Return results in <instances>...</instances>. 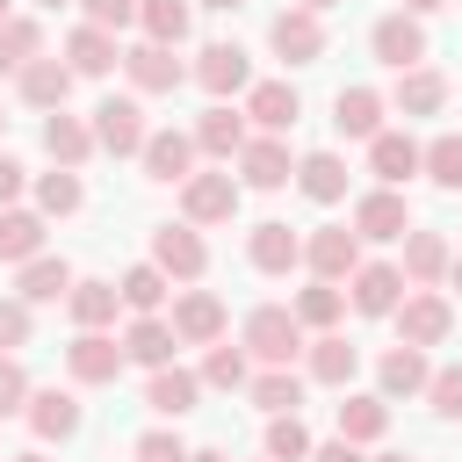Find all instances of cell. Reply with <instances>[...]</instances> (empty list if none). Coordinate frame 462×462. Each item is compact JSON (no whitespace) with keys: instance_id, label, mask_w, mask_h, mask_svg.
Instances as JSON below:
<instances>
[{"instance_id":"obj_40","label":"cell","mask_w":462,"mask_h":462,"mask_svg":"<svg viewBox=\"0 0 462 462\" xmlns=\"http://www.w3.org/2000/svg\"><path fill=\"white\" fill-rule=\"evenodd\" d=\"M116 289H123V310H130V318H159V310H166V296H173V282H166L152 260L123 267V282H116Z\"/></svg>"},{"instance_id":"obj_12","label":"cell","mask_w":462,"mask_h":462,"mask_svg":"<svg viewBox=\"0 0 462 462\" xmlns=\"http://www.w3.org/2000/svg\"><path fill=\"white\" fill-rule=\"evenodd\" d=\"M404 267L397 260H361L354 267V282H346V303L361 310V318H397V303H404Z\"/></svg>"},{"instance_id":"obj_46","label":"cell","mask_w":462,"mask_h":462,"mask_svg":"<svg viewBox=\"0 0 462 462\" xmlns=\"http://www.w3.org/2000/svg\"><path fill=\"white\" fill-rule=\"evenodd\" d=\"M29 397H36V383H29L22 354H0V419L7 411H29Z\"/></svg>"},{"instance_id":"obj_38","label":"cell","mask_w":462,"mask_h":462,"mask_svg":"<svg viewBox=\"0 0 462 462\" xmlns=\"http://www.w3.org/2000/svg\"><path fill=\"white\" fill-rule=\"evenodd\" d=\"M137 29H144V43L180 51L188 29H195V0H137Z\"/></svg>"},{"instance_id":"obj_9","label":"cell","mask_w":462,"mask_h":462,"mask_svg":"<svg viewBox=\"0 0 462 462\" xmlns=\"http://www.w3.org/2000/svg\"><path fill=\"white\" fill-rule=\"evenodd\" d=\"M166 325H173V339H180V346H217V339L231 332V310H224V296H217V289H180Z\"/></svg>"},{"instance_id":"obj_43","label":"cell","mask_w":462,"mask_h":462,"mask_svg":"<svg viewBox=\"0 0 462 462\" xmlns=\"http://www.w3.org/2000/svg\"><path fill=\"white\" fill-rule=\"evenodd\" d=\"M29 58H43V22H36V14H14V22L0 29V72L14 79Z\"/></svg>"},{"instance_id":"obj_30","label":"cell","mask_w":462,"mask_h":462,"mask_svg":"<svg viewBox=\"0 0 462 462\" xmlns=\"http://www.w3.org/2000/svg\"><path fill=\"white\" fill-rule=\"evenodd\" d=\"M58 58H65V65H72L79 79H108V72L123 65V51H116V36H108V29H94V22H79V29L65 36V51H58Z\"/></svg>"},{"instance_id":"obj_32","label":"cell","mask_w":462,"mask_h":462,"mask_svg":"<svg viewBox=\"0 0 462 462\" xmlns=\"http://www.w3.org/2000/svg\"><path fill=\"white\" fill-rule=\"evenodd\" d=\"M22 419H29V433H36V440H72V433H79V390H58V383H51V390H36V397H29V411H22Z\"/></svg>"},{"instance_id":"obj_49","label":"cell","mask_w":462,"mask_h":462,"mask_svg":"<svg viewBox=\"0 0 462 462\" xmlns=\"http://www.w3.org/2000/svg\"><path fill=\"white\" fill-rule=\"evenodd\" d=\"M426 404H433V419H462V361L433 368V383H426Z\"/></svg>"},{"instance_id":"obj_62","label":"cell","mask_w":462,"mask_h":462,"mask_svg":"<svg viewBox=\"0 0 462 462\" xmlns=\"http://www.w3.org/2000/svg\"><path fill=\"white\" fill-rule=\"evenodd\" d=\"M0 137H7V116H0Z\"/></svg>"},{"instance_id":"obj_59","label":"cell","mask_w":462,"mask_h":462,"mask_svg":"<svg viewBox=\"0 0 462 462\" xmlns=\"http://www.w3.org/2000/svg\"><path fill=\"white\" fill-rule=\"evenodd\" d=\"M7 22H14V0H0V29H7Z\"/></svg>"},{"instance_id":"obj_23","label":"cell","mask_w":462,"mask_h":462,"mask_svg":"<svg viewBox=\"0 0 462 462\" xmlns=\"http://www.w3.org/2000/svg\"><path fill=\"white\" fill-rule=\"evenodd\" d=\"M303 375L325 383V390H346V383L361 375V346H354L346 332H310V346H303Z\"/></svg>"},{"instance_id":"obj_7","label":"cell","mask_w":462,"mask_h":462,"mask_svg":"<svg viewBox=\"0 0 462 462\" xmlns=\"http://www.w3.org/2000/svg\"><path fill=\"white\" fill-rule=\"evenodd\" d=\"M390 325H397L404 346H440L455 332V303H448V289H404V303H397Z\"/></svg>"},{"instance_id":"obj_20","label":"cell","mask_w":462,"mask_h":462,"mask_svg":"<svg viewBox=\"0 0 462 462\" xmlns=\"http://www.w3.org/2000/svg\"><path fill=\"white\" fill-rule=\"evenodd\" d=\"M245 260H253V274H296L303 267V231H289L282 217H267V224H253L245 231Z\"/></svg>"},{"instance_id":"obj_22","label":"cell","mask_w":462,"mask_h":462,"mask_svg":"<svg viewBox=\"0 0 462 462\" xmlns=\"http://www.w3.org/2000/svg\"><path fill=\"white\" fill-rule=\"evenodd\" d=\"M72 79H79V72H72L65 58H51V51H43V58H29V65L14 72V94H22V108L58 116V108H65V94H72Z\"/></svg>"},{"instance_id":"obj_8","label":"cell","mask_w":462,"mask_h":462,"mask_svg":"<svg viewBox=\"0 0 462 462\" xmlns=\"http://www.w3.org/2000/svg\"><path fill=\"white\" fill-rule=\"evenodd\" d=\"M368 51H375V65L411 72V65H426V22H419V14H404V7H390V14H375Z\"/></svg>"},{"instance_id":"obj_10","label":"cell","mask_w":462,"mask_h":462,"mask_svg":"<svg viewBox=\"0 0 462 462\" xmlns=\"http://www.w3.org/2000/svg\"><path fill=\"white\" fill-rule=\"evenodd\" d=\"M123 339L116 332H72V346H65V375H72V390H101V383H116L123 375Z\"/></svg>"},{"instance_id":"obj_19","label":"cell","mask_w":462,"mask_h":462,"mask_svg":"<svg viewBox=\"0 0 462 462\" xmlns=\"http://www.w3.org/2000/svg\"><path fill=\"white\" fill-rule=\"evenodd\" d=\"M195 159H202V152H195V130H173V123H166V130H152V137H144V152H137L144 180H166V188H180V180L195 173Z\"/></svg>"},{"instance_id":"obj_13","label":"cell","mask_w":462,"mask_h":462,"mask_svg":"<svg viewBox=\"0 0 462 462\" xmlns=\"http://www.w3.org/2000/svg\"><path fill=\"white\" fill-rule=\"evenodd\" d=\"M267 51H274L282 65H318V58H325V22H318L310 7H282V14L267 22Z\"/></svg>"},{"instance_id":"obj_31","label":"cell","mask_w":462,"mask_h":462,"mask_svg":"<svg viewBox=\"0 0 462 462\" xmlns=\"http://www.w3.org/2000/svg\"><path fill=\"white\" fill-rule=\"evenodd\" d=\"M43 152H51V166H72V173H79L101 144H94V123H87V116H65V108H58V116H43Z\"/></svg>"},{"instance_id":"obj_34","label":"cell","mask_w":462,"mask_h":462,"mask_svg":"<svg viewBox=\"0 0 462 462\" xmlns=\"http://www.w3.org/2000/svg\"><path fill=\"white\" fill-rule=\"evenodd\" d=\"M296 188H303L318 209L346 202V159H339V152H303V159H296Z\"/></svg>"},{"instance_id":"obj_26","label":"cell","mask_w":462,"mask_h":462,"mask_svg":"<svg viewBox=\"0 0 462 462\" xmlns=\"http://www.w3.org/2000/svg\"><path fill=\"white\" fill-rule=\"evenodd\" d=\"M397 267H404V282H411V289H440V282H448V267H455V245H448L440 231H419V224H411V231H404V260H397Z\"/></svg>"},{"instance_id":"obj_45","label":"cell","mask_w":462,"mask_h":462,"mask_svg":"<svg viewBox=\"0 0 462 462\" xmlns=\"http://www.w3.org/2000/svg\"><path fill=\"white\" fill-rule=\"evenodd\" d=\"M310 448H318V440H310V426H303L296 411L267 419V455H274V462H310Z\"/></svg>"},{"instance_id":"obj_33","label":"cell","mask_w":462,"mask_h":462,"mask_svg":"<svg viewBox=\"0 0 462 462\" xmlns=\"http://www.w3.org/2000/svg\"><path fill=\"white\" fill-rule=\"evenodd\" d=\"M65 310H72L79 332H116V318H123V289H116V282H72Z\"/></svg>"},{"instance_id":"obj_24","label":"cell","mask_w":462,"mask_h":462,"mask_svg":"<svg viewBox=\"0 0 462 462\" xmlns=\"http://www.w3.org/2000/svg\"><path fill=\"white\" fill-rule=\"evenodd\" d=\"M368 173H375V188H404L411 173H426V144L411 130H383L368 144Z\"/></svg>"},{"instance_id":"obj_48","label":"cell","mask_w":462,"mask_h":462,"mask_svg":"<svg viewBox=\"0 0 462 462\" xmlns=\"http://www.w3.org/2000/svg\"><path fill=\"white\" fill-rule=\"evenodd\" d=\"M130 455H137V462H188L195 448H188L173 426H152V433H137V440H130Z\"/></svg>"},{"instance_id":"obj_25","label":"cell","mask_w":462,"mask_h":462,"mask_svg":"<svg viewBox=\"0 0 462 462\" xmlns=\"http://www.w3.org/2000/svg\"><path fill=\"white\" fill-rule=\"evenodd\" d=\"M448 108V72L440 65H411V72H397V87H390V116H440Z\"/></svg>"},{"instance_id":"obj_1","label":"cell","mask_w":462,"mask_h":462,"mask_svg":"<svg viewBox=\"0 0 462 462\" xmlns=\"http://www.w3.org/2000/svg\"><path fill=\"white\" fill-rule=\"evenodd\" d=\"M238 346H245L260 368H296V354L310 346V332H303V318H296L289 303H253L245 325H238Z\"/></svg>"},{"instance_id":"obj_41","label":"cell","mask_w":462,"mask_h":462,"mask_svg":"<svg viewBox=\"0 0 462 462\" xmlns=\"http://www.w3.org/2000/svg\"><path fill=\"white\" fill-rule=\"evenodd\" d=\"M202 390H245L253 383V354L245 346H231V339H217V346H202Z\"/></svg>"},{"instance_id":"obj_21","label":"cell","mask_w":462,"mask_h":462,"mask_svg":"<svg viewBox=\"0 0 462 462\" xmlns=\"http://www.w3.org/2000/svg\"><path fill=\"white\" fill-rule=\"evenodd\" d=\"M123 79H130V94L144 101V94H173V87L188 79V65H180L166 43H130V51H123Z\"/></svg>"},{"instance_id":"obj_42","label":"cell","mask_w":462,"mask_h":462,"mask_svg":"<svg viewBox=\"0 0 462 462\" xmlns=\"http://www.w3.org/2000/svg\"><path fill=\"white\" fill-rule=\"evenodd\" d=\"M29 195H36V209H43V217H72V209L87 202V180H79L72 166H51V173H36V180H29Z\"/></svg>"},{"instance_id":"obj_28","label":"cell","mask_w":462,"mask_h":462,"mask_svg":"<svg viewBox=\"0 0 462 462\" xmlns=\"http://www.w3.org/2000/svg\"><path fill=\"white\" fill-rule=\"evenodd\" d=\"M339 440H354V448H368V440H383L390 433V397L383 390H339Z\"/></svg>"},{"instance_id":"obj_36","label":"cell","mask_w":462,"mask_h":462,"mask_svg":"<svg viewBox=\"0 0 462 462\" xmlns=\"http://www.w3.org/2000/svg\"><path fill=\"white\" fill-rule=\"evenodd\" d=\"M116 339H123V354H130V361H137L144 375H152V368H166V361H173V346H180L166 318H130V325H123Z\"/></svg>"},{"instance_id":"obj_17","label":"cell","mask_w":462,"mask_h":462,"mask_svg":"<svg viewBox=\"0 0 462 462\" xmlns=\"http://www.w3.org/2000/svg\"><path fill=\"white\" fill-rule=\"evenodd\" d=\"M238 108H245V123H253L260 137H289L296 116H303V94H296L289 79H253V94H245Z\"/></svg>"},{"instance_id":"obj_57","label":"cell","mask_w":462,"mask_h":462,"mask_svg":"<svg viewBox=\"0 0 462 462\" xmlns=\"http://www.w3.org/2000/svg\"><path fill=\"white\" fill-rule=\"evenodd\" d=\"M296 7H310V14H325V7H339V0H296Z\"/></svg>"},{"instance_id":"obj_39","label":"cell","mask_w":462,"mask_h":462,"mask_svg":"<svg viewBox=\"0 0 462 462\" xmlns=\"http://www.w3.org/2000/svg\"><path fill=\"white\" fill-rule=\"evenodd\" d=\"M43 224H51L43 209H22V202L0 209V260H7V267H29V260L43 253Z\"/></svg>"},{"instance_id":"obj_6","label":"cell","mask_w":462,"mask_h":462,"mask_svg":"<svg viewBox=\"0 0 462 462\" xmlns=\"http://www.w3.org/2000/svg\"><path fill=\"white\" fill-rule=\"evenodd\" d=\"M303 267H310V282H354V267H361V231H354V224H318V231H303Z\"/></svg>"},{"instance_id":"obj_37","label":"cell","mask_w":462,"mask_h":462,"mask_svg":"<svg viewBox=\"0 0 462 462\" xmlns=\"http://www.w3.org/2000/svg\"><path fill=\"white\" fill-rule=\"evenodd\" d=\"M303 390H310V375H296V368H253V383H245L253 411H267V419L296 411V404H303Z\"/></svg>"},{"instance_id":"obj_51","label":"cell","mask_w":462,"mask_h":462,"mask_svg":"<svg viewBox=\"0 0 462 462\" xmlns=\"http://www.w3.org/2000/svg\"><path fill=\"white\" fill-rule=\"evenodd\" d=\"M22 195H29V166H22L14 152H0V209H14Z\"/></svg>"},{"instance_id":"obj_56","label":"cell","mask_w":462,"mask_h":462,"mask_svg":"<svg viewBox=\"0 0 462 462\" xmlns=\"http://www.w3.org/2000/svg\"><path fill=\"white\" fill-rule=\"evenodd\" d=\"M7 462H51V455H43V448H22V455H7Z\"/></svg>"},{"instance_id":"obj_54","label":"cell","mask_w":462,"mask_h":462,"mask_svg":"<svg viewBox=\"0 0 462 462\" xmlns=\"http://www.w3.org/2000/svg\"><path fill=\"white\" fill-rule=\"evenodd\" d=\"M188 462H231V455H224V448H195Z\"/></svg>"},{"instance_id":"obj_58","label":"cell","mask_w":462,"mask_h":462,"mask_svg":"<svg viewBox=\"0 0 462 462\" xmlns=\"http://www.w3.org/2000/svg\"><path fill=\"white\" fill-rule=\"evenodd\" d=\"M448 282H455V289H462V253H455V267H448Z\"/></svg>"},{"instance_id":"obj_55","label":"cell","mask_w":462,"mask_h":462,"mask_svg":"<svg viewBox=\"0 0 462 462\" xmlns=\"http://www.w3.org/2000/svg\"><path fill=\"white\" fill-rule=\"evenodd\" d=\"M195 7H217V14H238L245 0H195Z\"/></svg>"},{"instance_id":"obj_35","label":"cell","mask_w":462,"mask_h":462,"mask_svg":"<svg viewBox=\"0 0 462 462\" xmlns=\"http://www.w3.org/2000/svg\"><path fill=\"white\" fill-rule=\"evenodd\" d=\"M289 310L303 318V332H339V318H346L354 303H346V282H310V289L289 296Z\"/></svg>"},{"instance_id":"obj_29","label":"cell","mask_w":462,"mask_h":462,"mask_svg":"<svg viewBox=\"0 0 462 462\" xmlns=\"http://www.w3.org/2000/svg\"><path fill=\"white\" fill-rule=\"evenodd\" d=\"M72 282H79V274H72V260H65V253H36V260L14 274V296H22L29 310H36V303H65V296H72Z\"/></svg>"},{"instance_id":"obj_63","label":"cell","mask_w":462,"mask_h":462,"mask_svg":"<svg viewBox=\"0 0 462 462\" xmlns=\"http://www.w3.org/2000/svg\"><path fill=\"white\" fill-rule=\"evenodd\" d=\"M260 462H274V455H260Z\"/></svg>"},{"instance_id":"obj_15","label":"cell","mask_w":462,"mask_h":462,"mask_svg":"<svg viewBox=\"0 0 462 462\" xmlns=\"http://www.w3.org/2000/svg\"><path fill=\"white\" fill-rule=\"evenodd\" d=\"M354 231H361V245H368V238H375V245H404V231H411L404 188H368V195L354 202Z\"/></svg>"},{"instance_id":"obj_18","label":"cell","mask_w":462,"mask_h":462,"mask_svg":"<svg viewBox=\"0 0 462 462\" xmlns=\"http://www.w3.org/2000/svg\"><path fill=\"white\" fill-rule=\"evenodd\" d=\"M245 137H253V123H245V108H231V101H209V108L195 116V152L217 159V166H231V159L245 152Z\"/></svg>"},{"instance_id":"obj_60","label":"cell","mask_w":462,"mask_h":462,"mask_svg":"<svg viewBox=\"0 0 462 462\" xmlns=\"http://www.w3.org/2000/svg\"><path fill=\"white\" fill-rule=\"evenodd\" d=\"M368 462H411V455H397V448H390V455H368Z\"/></svg>"},{"instance_id":"obj_44","label":"cell","mask_w":462,"mask_h":462,"mask_svg":"<svg viewBox=\"0 0 462 462\" xmlns=\"http://www.w3.org/2000/svg\"><path fill=\"white\" fill-rule=\"evenodd\" d=\"M426 180H433V188H448V195H462V130L426 137Z\"/></svg>"},{"instance_id":"obj_14","label":"cell","mask_w":462,"mask_h":462,"mask_svg":"<svg viewBox=\"0 0 462 462\" xmlns=\"http://www.w3.org/2000/svg\"><path fill=\"white\" fill-rule=\"evenodd\" d=\"M383 116H390V94H375V87H339V94H332V130H339L346 144H375V137L390 130Z\"/></svg>"},{"instance_id":"obj_53","label":"cell","mask_w":462,"mask_h":462,"mask_svg":"<svg viewBox=\"0 0 462 462\" xmlns=\"http://www.w3.org/2000/svg\"><path fill=\"white\" fill-rule=\"evenodd\" d=\"M397 7H404V14H440L448 0H397Z\"/></svg>"},{"instance_id":"obj_52","label":"cell","mask_w":462,"mask_h":462,"mask_svg":"<svg viewBox=\"0 0 462 462\" xmlns=\"http://www.w3.org/2000/svg\"><path fill=\"white\" fill-rule=\"evenodd\" d=\"M310 462H368V455H361L354 440H339V433H332V440H318V448H310Z\"/></svg>"},{"instance_id":"obj_11","label":"cell","mask_w":462,"mask_h":462,"mask_svg":"<svg viewBox=\"0 0 462 462\" xmlns=\"http://www.w3.org/2000/svg\"><path fill=\"white\" fill-rule=\"evenodd\" d=\"M238 166V188H260V195H274V188H289L296 180V152H289V137H245V152L231 159Z\"/></svg>"},{"instance_id":"obj_2","label":"cell","mask_w":462,"mask_h":462,"mask_svg":"<svg viewBox=\"0 0 462 462\" xmlns=\"http://www.w3.org/2000/svg\"><path fill=\"white\" fill-rule=\"evenodd\" d=\"M238 195H245V188H238L231 166H195V173L180 180V224H195V231H202V224H231V217H238Z\"/></svg>"},{"instance_id":"obj_50","label":"cell","mask_w":462,"mask_h":462,"mask_svg":"<svg viewBox=\"0 0 462 462\" xmlns=\"http://www.w3.org/2000/svg\"><path fill=\"white\" fill-rule=\"evenodd\" d=\"M79 22H94V29L123 36V29H137V0H79Z\"/></svg>"},{"instance_id":"obj_61","label":"cell","mask_w":462,"mask_h":462,"mask_svg":"<svg viewBox=\"0 0 462 462\" xmlns=\"http://www.w3.org/2000/svg\"><path fill=\"white\" fill-rule=\"evenodd\" d=\"M36 7H65V0H36Z\"/></svg>"},{"instance_id":"obj_47","label":"cell","mask_w":462,"mask_h":462,"mask_svg":"<svg viewBox=\"0 0 462 462\" xmlns=\"http://www.w3.org/2000/svg\"><path fill=\"white\" fill-rule=\"evenodd\" d=\"M29 332H36V310H29L22 296H0V354H22Z\"/></svg>"},{"instance_id":"obj_4","label":"cell","mask_w":462,"mask_h":462,"mask_svg":"<svg viewBox=\"0 0 462 462\" xmlns=\"http://www.w3.org/2000/svg\"><path fill=\"white\" fill-rule=\"evenodd\" d=\"M188 79H195L209 101H231V94H253V58H245L231 36H217V43H202V51H195Z\"/></svg>"},{"instance_id":"obj_3","label":"cell","mask_w":462,"mask_h":462,"mask_svg":"<svg viewBox=\"0 0 462 462\" xmlns=\"http://www.w3.org/2000/svg\"><path fill=\"white\" fill-rule=\"evenodd\" d=\"M87 123H94V144H101V152H116V159H137V152H144V137H152V123H144V101H137V94H101Z\"/></svg>"},{"instance_id":"obj_5","label":"cell","mask_w":462,"mask_h":462,"mask_svg":"<svg viewBox=\"0 0 462 462\" xmlns=\"http://www.w3.org/2000/svg\"><path fill=\"white\" fill-rule=\"evenodd\" d=\"M144 260H152L166 282H180V289H195V282L209 274V245H202V231H195V224H159Z\"/></svg>"},{"instance_id":"obj_27","label":"cell","mask_w":462,"mask_h":462,"mask_svg":"<svg viewBox=\"0 0 462 462\" xmlns=\"http://www.w3.org/2000/svg\"><path fill=\"white\" fill-rule=\"evenodd\" d=\"M426 383H433V361H426V346H383V361H375V390L383 397H426Z\"/></svg>"},{"instance_id":"obj_16","label":"cell","mask_w":462,"mask_h":462,"mask_svg":"<svg viewBox=\"0 0 462 462\" xmlns=\"http://www.w3.org/2000/svg\"><path fill=\"white\" fill-rule=\"evenodd\" d=\"M195 397H202V375L180 368V361H166V368L144 375V411H152L159 426H180V419L195 411Z\"/></svg>"}]
</instances>
